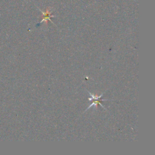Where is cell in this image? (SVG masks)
Returning <instances> with one entry per match:
<instances>
[{
	"instance_id": "6da1fadb",
	"label": "cell",
	"mask_w": 155,
	"mask_h": 155,
	"mask_svg": "<svg viewBox=\"0 0 155 155\" xmlns=\"http://www.w3.org/2000/svg\"><path fill=\"white\" fill-rule=\"evenodd\" d=\"M89 94H90L91 96V97L88 98V100L89 101H91V100H93V102H92V104L90 105V107L88 108H87V109L90 108V107H91L93 105H94V106H97V105H101L103 108H104V107L102 105V104L101 103L102 102V101H108V99H102V100H100L101 97L102 96V94H101L99 96H94L93 94H92L90 92H89Z\"/></svg>"
},
{
	"instance_id": "7a4b0ae2",
	"label": "cell",
	"mask_w": 155,
	"mask_h": 155,
	"mask_svg": "<svg viewBox=\"0 0 155 155\" xmlns=\"http://www.w3.org/2000/svg\"><path fill=\"white\" fill-rule=\"evenodd\" d=\"M42 13H43V15H42V20L41 22H43V21H48V20L50 21V18L53 16H51V15H50V11H49L48 9H47V10L45 12H44V13L43 12Z\"/></svg>"
}]
</instances>
